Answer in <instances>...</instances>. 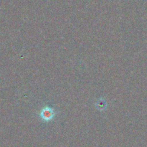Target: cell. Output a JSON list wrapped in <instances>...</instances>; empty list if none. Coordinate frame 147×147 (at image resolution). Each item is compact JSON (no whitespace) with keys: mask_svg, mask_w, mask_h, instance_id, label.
Returning <instances> with one entry per match:
<instances>
[{"mask_svg":"<svg viewBox=\"0 0 147 147\" xmlns=\"http://www.w3.org/2000/svg\"><path fill=\"white\" fill-rule=\"evenodd\" d=\"M40 116L45 121L52 120L55 116L54 110L49 107L44 108L40 112Z\"/></svg>","mask_w":147,"mask_h":147,"instance_id":"1","label":"cell"}]
</instances>
